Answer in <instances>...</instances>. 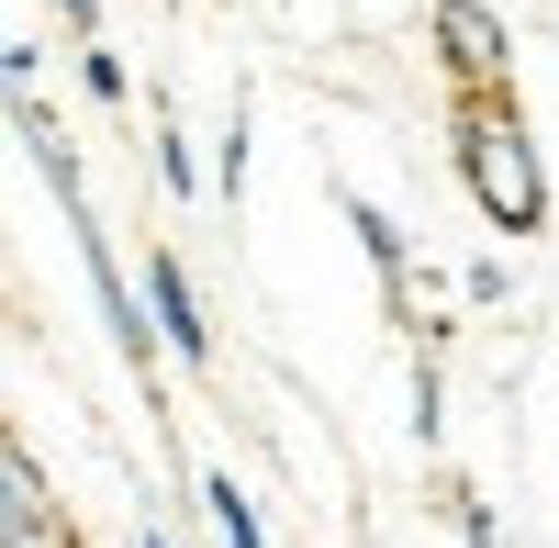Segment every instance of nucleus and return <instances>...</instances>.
<instances>
[{"mask_svg": "<svg viewBox=\"0 0 559 548\" xmlns=\"http://www.w3.org/2000/svg\"><path fill=\"white\" fill-rule=\"evenodd\" d=\"M459 168H471V202L503 224V236H537L548 224V179H537V146L515 134V112L459 102Z\"/></svg>", "mask_w": 559, "mask_h": 548, "instance_id": "1", "label": "nucleus"}, {"mask_svg": "<svg viewBox=\"0 0 559 548\" xmlns=\"http://www.w3.org/2000/svg\"><path fill=\"white\" fill-rule=\"evenodd\" d=\"M68 247H79V269H90V302H102V325H112V347H123V370L157 392V358H168V336H157L146 291L123 281V258H112V224L90 213V202H68Z\"/></svg>", "mask_w": 559, "mask_h": 548, "instance_id": "2", "label": "nucleus"}, {"mask_svg": "<svg viewBox=\"0 0 559 548\" xmlns=\"http://www.w3.org/2000/svg\"><path fill=\"white\" fill-rule=\"evenodd\" d=\"M146 313H157V336H168V358L179 370H213V313H202V281H191V258L179 247H146Z\"/></svg>", "mask_w": 559, "mask_h": 548, "instance_id": "3", "label": "nucleus"}, {"mask_svg": "<svg viewBox=\"0 0 559 548\" xmlns=\"http://www.w3.org/2000/svg\"><path fill=\"white\" fill-rule=\"evenodd\" d=\"M437 45H448V79L471 90V102H492L503 68H515V45H503V23L481 12V0H437Z\"/></svg>", "mask_w": 559, "mask_h": 548, "instance_id": "4", "label": "nucleus"}, {"mask_svg": "<svg viewBox=\"0 0 559 548\" xmlns=\"http://www.w3.org/2000/svg\"><path fill=\"white\" fill-rule=\"evenodd\" d=\"M0 515H12V548H45V460L23 437L0 448Z\"/></svg>", "mask_w": 559, "mask_h": 548, "instance_id": "5", "label": "nucleus"}, {"mask_svg": "<svg viewBox=\"0 0 559 548\" xmlns=\"http://www.w3.org/2000/svg\"><path fill=\"white\" fill-rule=\"evenodd\" d=\"M23 157L57 179V213H68V202H79V146L57 134V112H45V102H23Z\"/></svg>", "mask_w": 559, "mask_h": 548, "instance_id": "6", "label": "nucleus"}, {"mask_svg": "<svg viewBox=\"0 0 559 548\" xmlns=\"http://www.w3.org/2000/svg\"><path fill=\"white\" fill-rule=\"evenodd\" d=\"M191 492H202V515H213V537H224V548H269V537H258V504H247V481H236V470H202Z\"/></svg>", "mask_w": 559, "mask_h": 548, "instance_id": "7", "label": "nucleus"}, {"mask_svg": "<svg viewBox=\"0 0 559 548\" xmlns=\"http://www.w3.org/2000/svg\"><path fill=\"white\" fill-rule=\"evenodd\" d=\"M347 224H358V247H369V269H381V281L403 291V224H392L381 202H347Z\"/></svg>", "mask_w": 559, "mask_h": 548, "instance_id": "8", "label": "nucleus"}, {"mask_svg": "<svg viewBox=\"0 0 559 548\" xmlns=\"http://www.w3.org/2000/svg\"><path fill=\"white\" fill-rule=\"evenodd\" d=\"M213 191H224V202H247V102L213 123Z\"/></svg>", "mask_w": 559, "mask_h": 548, "instance_id": "9", "label": "nucleus"}, {"mask_svg": "<svg viewBox=\"0 0 559 548\" xmlns=\"http://www.w3.org/2000/svg\"><path fill=\"white\" fill-rule=\"evenodd\" d=\"M79 90H90V102H134V79H123V57H112V45H79Z\"/></svg>", "mask_w": 559, "mask_h": 548, "instance_id": "10", "label": "nucleus"}, {"mask_svg": "<svg viewBox=\"0 0 559 548\" xmlns=\"http://www.w3.org/2000/svg\"><path fill=\"white\" fill-rule=\"evenodd\" d=\"M157 168H168V191H179V202L202 191V168H191V134H179V123H157Z\"/></svg>", "mask_w": 559, "mask_h": 548, "instance_id": "11", "label": "nucleus"}, {"mask_svg": "<svg viewBox=\"0 0 559 548\" xmlns=\"http://www.w3.org/2000/svg\"><path fill=\"white\" fill-rule=\"evenodd\" d=\"M459 548H492V504L481 492H459Z\"/></svg>", "mask_w": 559, "mask_h": 548, "instance_id": "12", "label": "nucleus"}, {"mask_svg": "<svg viewBox=\"0 0 559 548\" xmlns=\"http://www.w3.org/2000/svg\"><path fill=\"white\" fill-rule=\"evenodd\" d=\"M57 12H68V34H79V45H102V0H57Z\"/></svg>", "mask_w": 559, "mask_h": 548, "instance_id": "13", "label": "nucleus"}, {"mask_svg": "<svg viewBox=\"0 0 559 548\" xmlns=\"http://www.w3.org/2000/svg\"><path fill=\"white\" fill-rule=\"evenodd\" d=\"M134 548H168V537H157V526H146V515H134Z\"/></svg>", "mask_w": 559, "mask_h": 548, "instance_id": "14", "label": "nucleus"}]
</instances>
